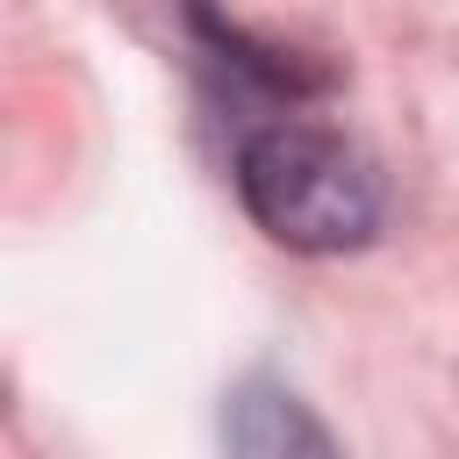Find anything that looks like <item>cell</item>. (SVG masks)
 <instances>
[{"instance_id": "1", "label": "cell", "mask_w": 459, "mask_h": 459, "mask_svg": "<svg viewBox=\"0 0 459 459\" xmlns=\"http://www.w3.org/2000/svg\"><path fill=\"white\" fill-rule=\"evenodd\" d=\"M230 186H237L244 215L301 258L366 251L387 222L380 165L366 158L359 136L308 115V100H273L258 115H237Z\"/></svg>"}, {"instance_id": "2", "label": "cell", "mask_w": 459, "mask_h": 459, "mask_svg": "<svg viewBox=\"0 0 459 459\" xmlns=\"http://www.w3.org/2000/svg\"><path fill=\"white\" fill-rule=\"evenodd\" d=\"M222 459H344V445L294 380L251 366L222 394Z\"/></svg>"}]
</instances>
